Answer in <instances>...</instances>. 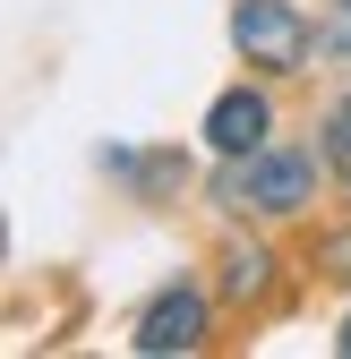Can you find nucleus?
Here are the masks:
<instances>
[{"mask_svg": "<svg viewBox=\"0 0 351 359\" xmlns=\"http://www.w3.org/2000/svg\"><path fill=\"white\" fill-rule=\"evenodd\" d=\"M266 128H274V103H266V95H249V86H232V95L206 111V146L240 163V154H257V146H266Z\"/></svg>", "mask_w": 351, "mask_h": 359, "instance_id": "nucleus-3", "label": "nucleus"}, {"mask_svg": "<svg viewBox=\"0 0 351 359\" xmlns=\"http://www.w3.org/2000/svg\"><path fill=\"white\" fill-rule=\"evenodd\" d=\"M343 9H351V0H343Z\"/></svg>", "mask_w": 351, "mask_h": 359, "instance_id": "nucleus-8", "label": "nucleus"}, {"mask_svg": "<svg viewBox=\"0 0 351 359\" xmlns=\"http://www.w3.org/2000/svg\"><path fill=\"white\" fill-rule=\"evenodd\" d=\"M343 359H351V325H343Z\"/></svg>", "mask_w": 351, "mask_h": 359, "instance_id": "nucleus-7", "label": "nucleus"}, {"mask_svg": "<svg viewBox=\"0 0 351 359\" xmlns=\"http://www.w3.org/2000/svg\"><path fill=\"white\" fill-rule=\"evenodd\" d=\"M197 334H206V299L197 291H163L146 317H138V351H197Z\"/></svg>", "mask_w": 351, "mask_h": 359, "instance_id": "nucleus-4", "label": "nucleus"}, {"mask_svg": "<svg viewBox=\"0 0 351 359\" xmlns=\"http://www.w3.org/2000/svg\"><path fill=\"white\" fill-rule=\"evenodd\" d=\"M326 154L351 171V103H334V137H326Z\"/></svg>", "mask_w": 351, "mask_h": 359, "instance_id": "nucleus-6", "label": "nucleus"}, {"mask_svg": "<svg viewBox=\"0 0 351 359\" xmlns=\"http://www.w3.org/2000/svg\"><path fill=\"white\" fill-rule=\"evenodd\" d=\"M266 265H274L266 248H257V240H240V248L223 257V291H232V299H257V291H266Z\"/></svg>", "mask_w": 351, "mask_h": 359, "instance_id": "nucleus-5", "label": "nucleus"}, {"mask_svg": "<svg viewBox=\"0 0 351 359\" xmlns=\"http://www.w3.org/2000/svg\"><path fill=\"white\" fill-rule=\"evenodd\" d=\"M309 197V154H266L257 146L232 180H223V205H266V214H291Z\"/></svg>", "mask_w": 351, "mask_h": 359, "instance_id": "nucleus-2", "label": "nucleus"}, {"mask_svg": "<svg viewBox=\"0 0 351 359\" xmlns=\"http://www.w3.org/2000/svg\"><path fill=\"white\" fill-rule=\"evenodd\" d=\"M232 43L257 69H300V60H309V18L283 9V0H240V9H232Z\"/></svg>", "mask_w": 351, "mask_h": 359, "instance_id": "nucleus-1", "label": "nucleus"}]
</instances>
